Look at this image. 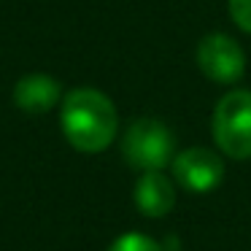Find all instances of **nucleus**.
Wrapping results in <instances>:
<instances>
[{
	"instance_id": "f257e3e1",
	"label": "nucleus",
	"mask_w": 251,
	"mask_h": 251,
	"mask_svg": "<svg viewBox=\"0 0 251 251\" xmlns=\"http://www.w3.org/2000/svg\"><path fill=\"white\" fill-rule=\"evenodd\" d=\"M60 125L68 143L76 151L98 154L111 146L119 130V116L108 95L98 92L92 87L71 89L62 100Z\"/></svg>"
},
{
	"instance_id": "f03ea898",
	"label": "nucleus",
	"mask_w": 251,
	"mask_h": 251,
	"mask_svg": "<svg viewBox=\"0 0 251 251\" xmlns=\"http://www.w3.org/2000/svg\"><path fill=\"white\" fill-rule=\"evenodd\" d=\"M213 141L227 157H251V89H229L213 108Z\"/></svg>"
},
{
	"instance_id": "7ed1b4c3",
	"label": "nucleus",
	"mask_w": 251,
	"mask_h": 251,
	"mask_svg": "<svg viewBox=\"0 0 251 251\" xmlns=\"http://www.w3.org/2000/svg\"><path fill=\"white\" fill-rule=\"evenodd\" d=\"M176 138L157 119H138L122 135V157L135 170H162L173 162Z\"/></svg>"
},
{
	"instance_id": "20e7f679",
	"label": "nucleus",
	"mask_w": 251,
	"mask_h": 251,
	"mask_svg": "<svg viewBox=\"0 0 251 251\" xmlns=\"http://www.w3.org/2000/svg\"><path fill=\"white\" fill-rule=\"evenodd\" d=\"M197 65L211 81L235 84L246 73V51L229 35L211 33L197 44Z\"/></svg>"
},
{
	"instance_id": "39448f33",
	"label": "nucleus",
	"mask_w": 251,
	"mask_h": 251,
	"mask_svg": "<svg viewBox=\"0 0 251 251\" xmlns=\"http://www.w3.org/2000/svg\"><path fill=\"white\" fill-rule=\"evenodd\" d=\"M173 178L192 195H208L224 178V162L208 149L192 146L173 157Z\"/></svg>"
},
{
	"instance_id": "423d86ee",
	"label": "nucleus",
	"mask_w": 251,
	"mask_h": 251,
	"mask_svg": "<svg viewBox=\"0 0 251 251\" xmlns=\"http://www.w3.org/2000/svg\"><path fill=\"white\" fill-rule=\"evenodd\" d=\"M135 205L143 216H168L176 205V186L162 170H146L135 184Z\"/></svg>"
},
{
	"instance_id": "0eeeda50",
	"label": "nucleus",
	"mask_w": 251,
	"mask_h": 251,
	"mask_svg": "<svg viewBox=\"0 0 251 251\" xmlns=\"http://www.w3.org/2000/svg\"><path fill=\"white\" fill-rule=\"evenodd\" d=\"M62 100V87L46 73H30L14 87V103L25 114H46Z\"/></svg>"
},
{
	"instance_id": "6e6552de",
	"label": "nucleus",
	"mask_w": 251,
	"mask_h": 251,
	"mask_svg": "<svg viewBox=\"0 0 251 251\" xmlns=\"http://www.w3.org/2000/svg\"><path fill=\"white\" fill-rule=\"evenodd\" d=\"M108 251H162V246L143 232H125L111 243Z\"/></svg>"
},
{
	"instance_id": "1a4fd4ad",
	"label": "nucleus",
	"mask_w": 251,
	"mask_h": 251,
	"mask_svg": "<svg viewBox=\"0 0 251 251\" xmlns=\"http://www.w3.org/2000/svg\"><path fill=\"white\" fill-rule=\"evenodd\" d=\"M229 17L243 33H251V0H227Z\"/></svg>"
}]
</instances>
